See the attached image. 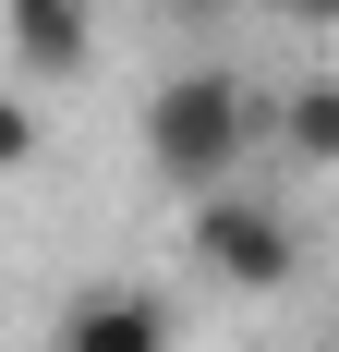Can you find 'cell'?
Here are the masks:
<instances>
[{"label":"cell","mask_w":339,"mask_h":352,"mask_svg":"<svg viewBox=\"0 0 339 352\" xmlns=\"http://www.w3.org/2000/svg\"><path fill=\"white\" fill-rule=\"evenodd\" d=\"M279 134H291V158L339 170V85H291V109H279Z\"/></svg>","instance_id":"5"},{"label":"cell","mask_w":339,"mask_h":352,"mask_svg":"<svg viewBox=\"0 0 339 352\" xmlns=\"http://www.w3.org/2000/svg\"><path fill=\"white\" fill-rule=\"evenodd\" d=\"M61 352H170V304H158V292H134V280H109V292H73Z\"/></svg>","instance_id":"3"},{"label":"cell","mask_w":339,"mask_h":352,"mask_svg":"<svg viewBox=\"0 0 339 352\" xmlns=\"http://www.w3.org/2000/svg\"><path fill=\"white\" fill-rule=\"evenodd\" d=\"M194 267H206L218 292H291L303 231H291L267 195H206V207H194Z\"/></svg>","instance_id":"2"},{"label":"cell","mask_w":339,"mask_h":352,"mask_svg":"<svg viewBox=\"0 0 339 352\" xmlns=\"http://www.w3.org/2000/svg\"><path fill=\"white\" fill-rule=\"evenodd\" d=\"M12 61L25 73H73L85 61V0H12Z\"/></svg>","instance_id":"4"},{"label":"cell","mask_w":339,"mask_h":352,"mask_svg":"<svg viewBox=\"0 0 339 352\" xmlns=\"http://www.w3.org/2000/svg\"><path fill=\"white\" fill-rule=\"evenodd\" d=\"M291 25H339V0H291Z\"/></svg>","instance_id":"6"},{"label":"cell","mask_w":339,"mask_h":352,"mask_svg":"<svg viewBox=\"0 0 339 352\" xmlns=\"http://www.w3.org/2000/svg\"><path fill=\"white\" fill-rule=\"evenodd\" d=\"M242 146H255V98H242L231 73H170L158 98H145V170L170 182V195H231Z\"/></svg>","instance_id":"1"}]
</instances>
